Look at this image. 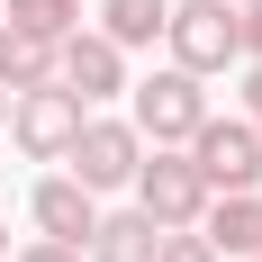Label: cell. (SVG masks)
Wrapping results in <instances>:
<instances>
[{"label":"cell","mask_w":262,"mask_h":262,"mask_svg":"<svg viewBox=\"0 0 262 262\" xmlns=\"http://www.w3.org/2000/svg\"><path fill=\"white\" fill-rule=\"evenodd\" d=\"M163 46H172V63L181 73H226V63H244L235 46V0H172L163 9Z\"/></svg>","instance_id":"cell-1"},{"label":"cell","mask_w":262,"mask_h":262,"mask_svg":"<svg viewBox=\"0 0 262 262\" xmlns=\"http://www.w3.org/2000/svg\"><path fill=\"white\" fill-rule=\"evenodd\" d=\"M136 208L154 217L163 235L172 226H199V208H208V181H199V163L181 154V145H145V163H136Z\"/></svg>","instance_id":"cell-2"},{"label":"cell","mask_w":262,"mask_h":262,"mask_svg":"<svg viewBox=\"0 0 262 262\" xmlns=\"http://www.w3.org/2000/svg\"><path fill=\"white\" fill-rule=\"evenodd\" d=\"M190 163H199V181H208V199L217 190H262V136H253V118H199L190 127V145H181Z\"/></svg>","instance_id":"cell-3"},{"label":"cell","mask_w":262,"mask_h":262,"mask_svg":"<svg viewBox=\"0 0 262 262\" xmlns=\"http://www.w3.org/2000/svg\"><path fill=\"white\" fill-rule=\"evenodd\" d=\"M63 163H73V181L100 199V190H127V181H136V163H145V136H136L127 118H100V108H91V118H81V136L63 145Z\"/></svg>","instance_id":"cell-4"},{"label":"cell","mask_w":262,"mask_h":262,"mask_svg":"<svg viewBox=\"0 0 262 262\" xmlns=\"http://www.w3.org/2000/svg\"><path fill=\"white\" fill-rule=\"evenodd\" d=\"M208 118V91H199V73H181V63H163L154 81H136V118L127 127L145 136V145H190V127Z\"/></svg>","instance_id":"cell-5"},{"label":"cell","mask_w":262,"mask_h":262,"mask_svg":"<svg viewBox=\"0 0 262 262\" xmlns=\"http://www.w3.org/2000/svg\"><path fill=\"white\" fill-rule=\"evenodd\" d=\"M81 118H91V108H81L63 81H36V91H18V100H9V136H18L27 163H63V145L81 136Z\"/></svg>","instance_id":"cell-6"},{"label":"cell","mask_w":262,"mask_h":262,"mask_svg":"<svg viewBox=\"0 0 262 262\" xmlns=\"http://www.w3.org/2000/svg\"><path fill=\"white\" fill-rule=\"evenodd\" d=\"M54 81H63V91H73L81 108L118 100V91H127V46H108L100 27H73V36L54 46Z\"/></svg>","instance_id":"cell-7"},{"label":"cell","mask_w":262,"mask_h":262,"mask_svg":"<svg viewBox=\"0 0 262 262\" xmlns=\"http://www.w3.org/2000/svg\"><path fill=\"white\" fill-rule=\"evenodd\" d=\"M27 217H36V235H54V244H91V226H100V199H91L73 172H54V181H36Z\"/></svg>","instance_id":"cell-8"},{"label":"cell","mask_w":262,"mask_h":262,"mask_svg":"<svg viewBox=\"0 0 262 262\" xmlns=\"http://www.w3.org/2000/svg\"><path fill=\"white\" fill-rule=\"evenodd\" d=\"M199 235L217 253H262V190H217L199 208Z\"/></svg>","instance_id":"cell-9"},{"label":"cell","mask_w":262,"mask_h":262,"mask_svg":"<svg viewBox=\"0 0 262 262\" xmlns=\"http://www.w3.org/2000/svg\"><path fill=\"white\" fill-rule=\"evenodd\" d=\"M154 217L145 208H118V217H100L91 226V244H81V262H154Z\"/></svg>","instance_id":"cell-10"},{"label":"cell","mask_w":262,"mask_h":262,"mask_svg":"<svg viewBox=\"0 0 262 262\" xmlns=\"http://www.w3.org/2000/svg\"><path fill=\"white\" fill-rule=\"evenodd\" d=\"M36 81H54V46L27 36V27H0V91L18 100V91H36Z\"/></svg>","instance_id":"cell-11"},{"label":"cell","mask_w":262,"mask_h":262,"mask_svg":"<svg viewBox=\"0 0 262 262\" xmlns=\"http://www.w3.org/2000/svg\"><path fill=\"white\" fill-rule=\"evenodd\" d=\"M163 9H172V0H100V36L108 46H154Z\"/></svg>","instance_id":"cell-12"},{"label":"cell","mask_w":262,"mask_h":262,"mask_svg":"<svg viewBox=\"0 0 262 262\" xmlns=\"http://www.w3.org/2000/svg\"><path fill=\"white\" fill-rule=\"evenodd\" d=\"M9 27H27V36L63 46V36L81 27V0H9Z\"/></svg>","instance_id":"cell-13"},{"label":"cell","mask_w":262,"mask_h":262,"mask_svg":"<svg viewBox=\"0 0 262 262\" xmlns=\"http://www.w3.org/2000/svg\"><path fill=\"white\" fill-rule=\"evenodd\" d=\"M154 262H226V253H217L199 226H172V235H154Z\"/></svg>","instance_id":"cell-14"},{"label":"cell","mask_w":262,"mask_h":262,"mask_svg":"<svg viewBox=\"0 0 262 262\" xmlns=\"http://www.w3.org/2000/svg\"><path fill=\"white\" fill-rule=\"evenodd\" d=\"M235 46L262 63V0H244V9H235Z\"/></svg>","instance_id":"cell-15"},{"label":"cell","mask_w":262,"mask_h":262,"mask_svg":"<svg viewBox=\"0 0 262 262\" xmlns=\"http://www.w3.org/2000/svg\"><path fill=\"white\" fill-rule=\"evenodd\" d=\"M9 262H81V244H54V235H36V244H18Z\"/></svg>","instance_id":"cell-16"},{"label":"cell","mask_w":262,"mask_h":262,"mask_svg":"<svg viewBox=\"0 0 262 262\" xmlns=\"http://www.w3.org/2000/svg\"><path fill=\"white\" fill-rule=\"evenodd\" d=\"M0 127H9V91H0Z\"/></svg>","instance_id":"cell-17"},{"label":"cell","mask_w":262,"mask_h":262,"mask_svg":"<svg viewBox=\"0 0 262 262\" xmlns=\"http://www.w3.org/2000/svg\"><path fill=\"white\" fill-rule=\"evenodd\" d=\"M0 253H9V226H0Z\"/></svg>","instance_id":"cell-18"},{"label":"cell","mask_w":262,"mask_h":262,"mask_svg":"<svg viewBox=\"0 0 262 262\" xmlns=\"http://www.w3.org/2000/svg\"><path fill=\"white\" fill-rule=\"evenodd\" d=\"M235 9H244V0H235Z\"/></svg>","instance_id":"cell-19"},{"label":"cell","mask_w":262,"mask_h":262,"mask_svg":"<svg viewBox=\"0 0 262 262\" xmlns=\"http://www.w3.org/2000/svg\"><path fill=\"white\" fill-rule=\"evenodd\" d=\"M253 262H262V253H253Z\"/></svg>","instance_id":"cell-20"}]
</instances>
